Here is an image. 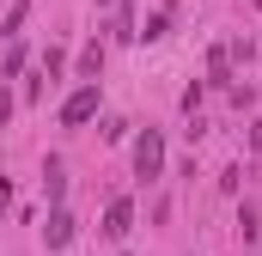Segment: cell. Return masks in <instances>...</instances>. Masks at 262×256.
Returning a JSON list of instances; mask_svg holds the SVG:
<instances>
[{
	"label": "cell",
	"instance_id": "6",
	"mask_svg": "<svg viewBox=\"0 0 262 256\" xmlns=\"http://www.w3.org/2000/svg\"><path fill=\"white\" fill-rule=\"evenodd\" d=\"M43 195H49V207H61V195H67V171H61V159H49V165H43Z\"/></svg>",
	"mask_w": 262,
	"mask_h": 256
},
{
	"label": "cell",
	"instance_id": "11",
	"mask_svg": "<svg viewBox=\"0 0 262 256\" xmlns=\"http://www.w3.org/2000/svg\"><path fill=\"white\" fill-rule=\"evenodd\" d=\"M110 37H116V43H134V12H128V6H116V25H110Z\"/></svg>",
	"mask_w": 262,
	"mask_h": 256
},
{
	"label": "cell",
	"instance_id": "1",
	"mask_svg": "<svg viewBox=\"0 0 262 256\" xmlns=\"http://www.w3.org/2000/svg\"><path fill=\"white\" fill-rule=\"evenodd\" d=\"M134 177H146V183L165 177V134L159 128H140L134 134Z\"/></svg>",
	"mask_w": 262,
	"mask_h": 256
},
{
	"label": "cell",
	"instance_id": "13",
	"mask_svg": "<svg viewBox=\"0 0 262 256\" xmlns=\"http://www.w3.org/2000/svg\"><path fill=\"white\" fill-rule=\"evenodd\" d=\"M6 116H12V92L0 86V128H6Z\"/></svg>",
	"mask_w": 262,
	"mask_h": 256
},
{
	"label": "cell",
	"instance_id": "10",
	"mask_svg": "<svg viewBox=\"0 0 262 256\" xmlns=\"http://www.w3.org/2000/svg\"><path fill=\"white\" fill-rule=\"evenodd\" d=\"M25 12H31V0H12V6H6V18H0V37H18Z\"/></svg>",
	"mask_w": 262,
	"mask_h": 256
},
{
	"label": "cell",
	"instance_id": "2",
	"mask_svg": "<svg viewBox=\"0 0 262 256\" xmlns=\"http://www.w3.org/2000/svg\"><path fill=\"white\" fill-rule=\"evenodd\" d=\"M92 116H98V86H73L61 104V128H85Z\"/></svg>",
	"mask_w": 262,
	"mask_h": 256
},
{
	"label": "cell",
	"instance_id": "8",
	"mask_svg": "<svg viewBox=\"0 0 262 256\" xmlns=\"http://www.w3.org/2000/svg\"><path fill=\"white\" fill-rule=\"evenodd\" d=\"M256 232H262V214H256V201H244L238 207V244H256Z\"/></svg>",
	"mask_w": 262,
	"mask_h": 256
},
{
	"label": "cell",
	"instance_id": "5",
	"mask_svg": "<svg viewBox=\"0 0 262 256\" xmlns=\"http://www.w3.org/2000/svg\"><path fill=\"white\" fill-rule=\"evenodd\" d=\"M207 86H232V49L226 43L207 49Z\"/></svg>",
	"mask_w": 262,
	"mask_h": 256
},
{
	"label": "cell",
	"instance_id": "14",
	"mask_svg": "<svg viewBox=\"0 0 262 256\" xmlns=\"http://www.w3.org/2000/svg\"><path fill=\"white\" fill-rule=\"evenodd\" d=\"M6 201H12V183H6V177H0V214H6Z\"/></svg>",
	"mask_w": 262,
	"mask_h": 256
},
{
	"label": "cell",
	"instance_id": "3",
	"mask_svg": "<svg viewBox=\"0 0 262 256\" xmlns=\"http://www.w3.org/2000/svg\"><path fill=\"white\" fill-rule=\"evenodd\" d=\"M128 232H134V201H128V195H116L110 214H104V238H128Z\"/></svg>",
	"mask_w": 262,
	"mask_h": 256
},
{
	"label": "cell",
	"instance_id": "15",
	"mask_svg": "<svg viewBox=\"0 0 262 256\" xmlns=\"http://www.w3.org/2000/svg\"><path fill=\"white\" fill-rule=\"evenodd\" d=\"M98 6H110V0H98Z\"/></svg>",
	"mask_w": 262,
	"mask_h": 256
},
{
	"label": "cell",
	"instance_id": "9",
	"mask_svg": "<svg viewBox=\"0 0 262 256\" xmlns=\"http://www.w3.org/2000/svg\"><path fill=\"white\" fill-rule=\"evenodd\" d=\"M98 73H104V43H92L79 55V86H98Z\"/></svg>",
	"mask_w": 262,
	"mask_h": 256
},
{
	"label": "cell",
	"instance_id": "4",
	"mask_svg": "<svg viewBox=\"0 0 262 256\" xmlns=\"http://www.w3.org/2000/svg\"><path fill=\"white\" fill-rule=\"evenodd\" d=\"M43 244H49V250H67V244H73V214H67V207H55V214H49Z\"/></svg>",
	"mask_w": 262,
	"mask_h": 256
},
{
	"label": "cell",
	"instance_id": "7",
	"mask_svg": "<svg viewBox=\"0 0 262 256\" xmlns=\"http://www.w3.org/2000/svg\"><path fill=\"white\" fill-rule=\"evenodd\" d=\"M171 25H177V6L165 0V6H159V12L146 18V31H140V37H146V43H159V37H171Z\"/></svg>",
	"mask_w": 262,
	"mask_h": 256
},
{
	"label": "cell",
	"instance_id": "12",
	"mask_svg": "<svg viewBox=\"0 0 262 256\" xmlns=\"http://www.w3.org/2000/svg\"><path fill=\"white\" fill-rule=\"evenodd\" d=\"M61 67H67L61 49H49V55H43V73H49V79H61Z\"/></svg>",
	"mask_w": 262,
	"mask_h": 256
}]
</instances>
